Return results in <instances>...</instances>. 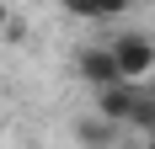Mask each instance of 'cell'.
Masks as SVG:
<instances>
[{"instance_id": "obj_4", "label": "cell", "mask_w": 155, "mask_h": 149, "mask_svg": "<svg viewBox=\"0 0 155 149\" xmlns=\"http://www.w3.org/2000/svg\"><path fill=\"white\" fill-rule=\"evenodd\" d=\"M118 128H123V122L102 117V112H80L75 117V144L80 149H112L118 144Z\"/></svg>"}, {"instance_id": "obj_3", "label": "cell", "mask_w": 155, "mask_h": 149, "mask_svg": "<svg viewBox=\"0 0 155 149\" xmlns=\"http://www.w3.org/2000/svg\"><path fill=\"white\" fill-rule=\"evenodd\" d=\"M75 74L86 80L91 90L112 85V80H123V69H118V53H112V43H91V48H80L75 53Z\"/></svg>"}, {"instance_id": "obj_7", "label": "cell", "mask_w": 155, "mask_h": 149, "mask_svg": "<svg viewBox=\"0 0 155 149\" xmlns=\"http://www.w3.org/2000/svg\"><path fill=\"white\" fill-rule=\"evenodd\" d=\"M11 27V5H5V0H0V32Z\"/></svg>"}, {"instance_id": "obj_2", "label": "cell", "mask_w": 155, "mask_h": 149, "mask_svg": "<svg viewBox=\"0 0 155 149\" xmlns=\"http://www.w3.org/2000/svg\"><path fill=\"white\" fill-rule=\"evenodd\" d=\"M91 96H96V112H102V117L134 122V112H139V101H144V85H139V80H112V85L91 90Z\"/></svg>"}, {"instance_id": "obj_1", "label": "cell", "mask_w": 155, "mask_h": 149, "mask_svg": "<svg viewBox=\"0 0 155 149\" xmlns=\"http://www.w3.org/2000/svg\"><path fill=\"white\" fill-rule=\"evenodd\" d=\"M112 53H118V69H123V80H150L155 74V37L150 32H118L112 37Z\"/></svg>"}, {"instance_id": "obj_5", "label": "cell", "mask_w": 155, "mask_h": 149, "mask_svg": "<svg viewBox=\"0 0 155 149\" xmlns=\"http://www.w3.org/2000/svg\"><path fill=\"white\" fill-rule=\"evenodd\" d=\"M59 11L75 21H118L128 11V0H59Z\"/></svg>"}, {"instance_id": "obj_8", "label": "cell", "mask_w": 155, "mask_h": 149, "mask_svg": "<svg viewBox=\"0 0 155 149\" xmlns=\"http://www.w3.org/2000/svg\"><path fill=\"white\" fill-rule=\"evenodd\" d=\"M144 149H155V133H144Z\"/></svg>"}, {"instance_id": "obj_6", "label": "cell", "mask_w": 155, "mask_h": 149, "mask_svg": "<svg viewBox=\"0 0 155 149\" xmlns=\"http://www.w3.org/2000/svg\"><path fill=\"white\" fill-rule=\"evenodd\" d=\"M134 128H144V133H155V96H150V90H144L139 112H134Z\"/></svg>"}]
</instances>
